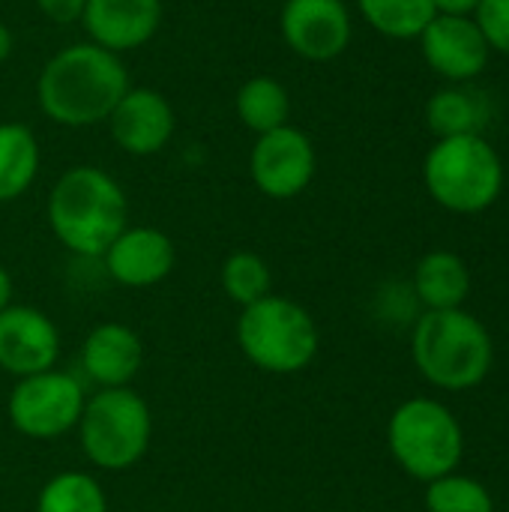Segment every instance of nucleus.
I'll return each mask as SVG.
<instances>
[{
  "label": "nucleus",
  "mask_w": 509,
  "mask_h": 512,
  "mask_svg": "<svg viewBox=\"0 0 509 512\" xmlns=\"http://www.w3.org/2000/svg\"><path fill=\"white\" fill-rule=\"evenodd\" d=\"M129 87L132 81L120 54L93 42H75L42 63L36 102L51 123L87 129L105 123Z\"/></svg>",
  "instance_id": "1"
},
{
  "label": "nucleus",
  "mask_w": 509,
  "mask_h": 512,
  "mask_svg": "<svg viewBox=\"0 0 509 512\" xmlns=\"http://www.w3.org/2000/svg\"><path fill=\"white\" fill-rule=\"evenodd\" d=\"M45 216L63 249L78 258H102L114 237L129 225V201L108 171L72 165L51 186Z\"/></svg>",
  "instance_id": "2"
},
{
  "label": "nucleus",
  "mask_w": 509,
  "mask_h": 512,
  "mask_svg": "<svg viewBox=\"0 0 509 512\" xmlns=\"http://www.w3.org/2000/svg\"><path fill=\"white\" fill-rule=\"evenodd\" d=\"M411 360L438 390L462 393L486 381L495 345L486 324L465 309L426 312L411 333Z\"/></svg>",
  "instance_id": "3"
},
{
  "label": "nucleus",
  "mask_w": 509,
  "mask_h": 512,
  "mask_svg": "<svg viewBox=\"0 0 509 512\" xmlns=\"http://www.w3.org/2000/svg\"><path fill=\"white\" fill-rule=\"evenodd\" d=\"M240 354L267 375H300L321 348V333L312 312L282 294L240 309L234 327Z\"/></svg>",
  "instance_id": "4"
},
{
  "label": "nucleus",
  "mask_w": 509,
  "mask_h": 512,
  "mask_svg": "<svg viewBox=\"0 0 509 512\" xmlns=\"http://www.w3.org/2000/svg\"><path fill=\"white\" fill-rule=\"evenodd\" d=\"M423 183L438 207L474 216L501 198L504 162L483 135L438 138L423 159Z\"/></svg>",
  "instance_id": "5"
},
{
  "label": "nucleus",
  "mask_w": 509,
  "mask_h": 512,
  "mask_svg": "<svg viewBox=\"0 0 509 512\" xmlns=\"http://www.w3.org/2000/svg\"><path fill=\"white\" fill-rule=\"evenodd\" d=\"M84 459L108 474L135 468L153 441V414L141 393L132 387L96 390L87 396L75 426Z\"/></svg>",
  "instance_id": "6"
},
{
  "label": "nucleus",
  "mask_w": 509,
  "mask_h": 512,
  "mask_svg": "<svg viewBox=\"0 0 509 512\" xmlns=\"http://www.w3.org/2000/svg\"><path fill=\"white\" fill-rule=\"evenodd\" d=\"M387 447L408 477L432 483L459 468L465 456V432L444 402L420 396L402 402L390 414Z\"/></svg>",
  "instance_id": "7"
},
{
  "label": "nucleus",
  "mask_w": 509,
  "mask_h": 512,
  "mask_svg": "<svg viewBox=\"0 0 509 512\" xmlns=\"http://www.w3.org/2000/svg\"><path fill=\"white\" fill-rule=\"evenodd\" d=\"M87 393L72 372L48 369L18 378L6 399L12 429L30 441H57L75 432Z\"/></svg>",
  "instance_id": "8"
},
{
  "label": "nucleus",
  "mask_w": 509,
  "mask_h": 512,
  "mask_svg": "<svg viewBox=\"0 0 509 512\" xmlns=\"http://www.w3.org/2000/svg\"><path fill=\"white\" fill-rule=\"evenodd\" d=\"M315 171L318 153L300 126L285 123L273 132L255 135L249 150V177L261 195L273 201H291L312 186Z\"/></svg>",
  "instance_id": "9"
},
{
  "label": "nucleus",
  "mask_w": 509,
  "mask_h": 512,
  "mask_svg": "<svg viewBox=\"0 0 509 512\" xmlns=\"http://www.w3.org/2000/svg\"><path fill=\"white\" fill-rule=\"evenodd\" d=\"M279 33L297 57L327 63L351 45L354 21L345 0H285L279 9Z\"/></svg>",
  "instance_id": "10"
},
{
  "label": "nucleus",
  "mask_w": 509,
  "mask_h": 512,
  "mask_svg": "<svg viewBox=\"0 0 509 512\" xmlns=\"http://www.w3.org/2000/svg\"><path fill=\"white\" fill-rule=\"evenodd\" d=\"M417 39L429 69L450 84H468L480 78L492 57L477 21L465 15H435Z\"/></svg>",
  "instance_id": "11"
},
{
  "label": "nucleus",
  "mask_w": 509,
  "mask_h": 512,
  "mask_svg": "<svg viewBox=\"0 0 509 512\" xmlns=\"http://www.w3.org/2000/svg\"><path fill=\"white\" fill-rule=\"evenodd\" d=\"M60 360V330L36 306L12 303L0 312V369L27 378L54 369Z\"/></svg>",
  "instance_id": "12"
},
{
  "label": "nucleus",
  "mask_w": 509,
  "mask_h": 512,
  "mask_svg": "<svg viewBox=\"0 0 509 512\" xmlns=\"http://www.w3.org/2000/svg\"><path fill=\"white\" fill-rule=\"evenodd\" d=\"M105 273L123 288H153L174 273V240L153 225H126L114 243L102 252Z\"/></svg>",
  "instance_id": "13"
},
{
  "label": "nucleus",
  "mask_w": 509,
  "mask_h": 512,
  "mask_svg": "<svg viewBox=\"0 0 509 512\" xmlns=\"http://www.w3.org/2000/svg\"><path fill=\"white\" fill-rule=\"evenodd\" d=\"M108 132L114 144L129 156H153L168 147L177 114L165 93L153 87H129L108 114Z\"/></svg>",
  "instance_id": "14"
},
{
  "label": "nucleus",
  "mask_w": 509,
  "mask_h": 512,
  "mask_svg": "<svg viewBox=\"0 0 509 512\" xmlns=\"http://www.w3.org/2000/svg\"><path fill=\"white\" fill-rule=\"evenodd\" d=\"M81 372L96 390L132 387L144 366V342L123 321L96 324L81 342Z\"/></svg>",
  "instance_id": "15"
},
{
  "label": "nucleus",
  "mask_w": 509,
  "mask_h": 512,
  "mask_svg": "<svg viewBox=\"0 0 509 512\" xmlns=\"http://www.w3.org/2000/svg\"><path fill=\"white\" fill-rule=\"evenodd\" d=\"M81 24L87 42L114 54L147 45L162 24V0H87Z\"/></svg>",
  "instance_id": "16"
},
{
  "label": "nucleus",
  "mask_w": 509,
  "mask_h": 512,
  "mask_svg": "<svg viewBox=\"0 0 509 512\" xmlns=\"http://www.w3.org/2000/svg\"><path fill=\"white\" fill-rule=\"evenodd\" d=\"M471 294V270L462 255L450 249L426 252L414 267V297L426 312L462 309Z\"/></svg>",
  "instance_id": "17"
},
{
  "label": "nucleus",
  "mask_w": 509,
  "mask_h": 512,
  "mask_svg": "<svg viewBox=\"0 0 509 512\" xmlns=\"http://www.w3.org/2000/svg\"><path fill=\"white\" fill-rule=\"evenodd\" d=\"M489 120V105L480 90L465 84H450L432 93L426 102V123L435 138H456V135H483Z\"/></svg>",
  "instance_id": "18"
},
{
  "label": "nucleus",
  "mask_w": 509,
  "mask_h": 512,
  "mask_svg": "<svg viewBox=\"0 0 509 512\" xmlns=\"http://www.w3.org/2000/svg\"><path fill=\"white\" fill-rule=\"evenodd\" d=\"M42 165V150L30 126L0 123V204L21 198Z\"/></svg>",
  "instance_id": "19"
},
{
  "label": "nucleus",
  "mask_w": 509,
  "mask_h": 512,
  "mask_svg": "<svg viewBox=\"0 0 509 512\" xmlns=\"http://www.w3.org/2000/svg\"><path fill=\"white\" fill-rule=\"evenodd\" d=\"M234 111H237V120L249 132H255V135L273 132V129L291 123L288 87L273 75H252L237 87Z\"/></svg>",
  "instance_id": "20"
},
{
  "label": "nucleus",
  "mask_w": 509,
  "mask_h": 512,
  "mask_svg": "<svg viewBox=\"0 0 509 512\" xmlns=\"http://www.w3.org/2000/svg\"><path fill=\"white\" fill-rule=\"evenodd\" d=\"M36 512H108V495L93 474L60 471L42 483Z\"/></svg>",
  "instance_id": "21"
},
{
  "label": "nucleus",
  "mask_w": 509,
  "mask_h": 512,
  "mask_svg": "<svg viewBox=\"0 0 509 512\" xmlns=\"http://www.w3.org/2000/svg\"><path fill=\"white\" fill-rule=\"evenodd\" d=\"M363 21L387 39H417L438 15L432 0H357Z\"/></svg>",
  "instance_id": "22"
},
{
  "label": "nucleus",
  "mask_w": 509,
  "mask_h": 512,
  "mask_svg": "<svg viewBox=\"0 0 509 512\" xmlns=\"http://www.w3.org/2000/svg\"><path fill=\"white\" fill-rule=\"evenodd\" d=\"M219 285L231 303L246 309V306L264 300L267 294H273V273H270V264L258 252L237 249L222 261Z\"/></svg>",
  "instance_id": "23"
},
{
  "label": "nucleus",
  "mask_w": 509,
  "mask_h": 512,
  "mask_svg": "<svg viewBox=\"0 0 509 512\" xmlns=\"http://www.w3.org/2000/svg\"><path fill=\"white\" fill-rule=\"evenodd\" d=\"M426 512H495V498L480 480L453 471L426 483Z\"/></svg>",
  "instance_id": "24"
},
{
  "label": "nucleus",
  "mask_w": 509,
  "mask_h": 512,
  "mask_svg": "<svg viewBox=\"0 0 509 512\" xmlns=\"http://www.w3.org/2000/svg\"><path fill=\"white\" fill-rule=\"evenodd\" d=\"M474 21L489 48L509 57V0H480Z\"/></svg>",
  "instance_id": "25"
},
{
  "label": "nucleus",
  "mask_w": 509,
  "mask_h": 512,
  "mask_svg": "<svg viewBox=\"0 0 509 512\" xmlns=\"http://www.w3.org/2000/svg\"><path fill=\"white\" fill-rule=\"evenodd\" d=\"M87 0H36V9L54 24H75L84 15Z\"/></svg>",
  "instance_id": "26"
},
{
  "label": "nucleus",
  "mask_w": 509,
  "mask_h": 512,
  "mask_svg": "<svg viewBox=\"0 0 509 512\" xmlns=\"http://www.w3.org/2000/svg\"><path fill=\"white\" fill-rule=\"evenodd\" d=\"M432 3L438 15H465V18H474L480 6V0H432Z\"/></svg>",
  "instance_id": "27"
},
{
  "label": "nucleus",
  "mask_w": 509,
  "mask_h": 512,
  "mask_svg": "<svg viewBox=\"0 0 509 512\" xmlns=\"http://www.w3.org/2000/svg\"><path fill=\"white\" fill-rule=\"evenodd\" d=\"M12 297H15V285H12V273L0 264V312L6 306H12Z\"/></svg>",
  "instance_id": "28"
},
{
  "label": "nucleus",
  "mask_w": 509,
  "mask_h": 512,
  "mask_svg": "<svg viewBox=\"0 0 509 512\" xmlns=\"http://www.w3.org/2000/svg\"><path fill=\"white\" fill-rule=\"evenodd\" d=\"M12 45H15V39H12V30L0 21V63H6L9 60V54H12Z\"/></svg>",
  "instance_id": "29"
}]
</instances>
